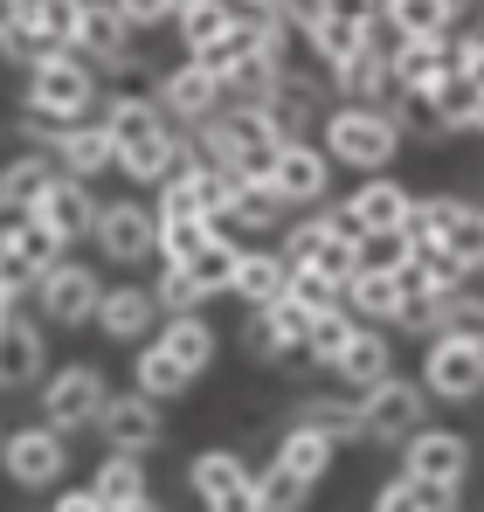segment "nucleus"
<instances>
[{
    "label": "nucleus",
    "mask_w": 484,
    "mask_h": 512,
    "mask_svg": "<svg viewBox=\"0 0 484 512\" xmlns=\"http://www.w3.org/2000/svg\"><path fill=\"white\" fill-rule=\"evenodd\" d=\"M429 326H436V333H464V340H484V284H464L457 298H443V305L429 312Z\"/></svg>",
    "instance_id": "58836bf2"
},
{
    "label": "nucleus",
    "mask_w": 484,
    "mask_h": 512,
    "mask_svg": "<svg viewBox=\"0 0 484 512\" xmlns=\"http://www.w3.org/2000/svg\"><path fill=\"white\" fill-rule=\"evenodd\" d=\"M339 208L353 215V229H360V236H402V229H408V208H415V194H408L402 180L374 173V180H360V187H353Z\"/></svg>",
    "instance_id": "dca6fc26"
},
{
    "label": "nucleus",
    "mask_w": 484,
    "mask_h": 512,
    "mask_svg": "<svg viewBox=\"0 0 484 512\" xmlns=\"http://www.w3.org/2000/svg\"><path fill=\"white\" fill-rule=\"evenodd\" d=\"M49 180H56V160H49V153H21V160H7V167H0V222L35 215V201L49 194Z\"/></svg>",
    "instance_id": "393cba45"
},
{
    "label": "nucleus",
    "mask_w": 484,
    "mask_h": 512,
    "mask_svg": "<svg viewBox=\"0 0 484 512\" xmlns=\"http://www.w3.org/2000/svg\"><path fill=\"white\" fill-rule=\"evenodd\" d=\"M104 97H97V70L70 56V49H56V56H42L35 70H28V118H42V125H56V132H70V125H90V111H97Z\"/></svg>",
    "instance_id": "f257e3e1"
},
{
    "label": "nucleus",
    "mask_w": 484,
    "mask_h": 512,
    "mask_svg": "<svg viewBox=\"0 0 484 512\" xmlns=\"http://www.w3.org/2000/svg\"><path fill=\"white\" fill-rule=\"evenodd\" d=\"M132 381H139L132 395H146V402H160V409H166V402H180V395L194 388V374H187V367H180V360H173L160 340L139 346V367H132Z\"/></svg>",
    "instance_id": "c85d7f7f"
},
{
    "label": "nucleus",
    "mask_w": 484,
    "mask_h": 512,
    "mask_svg": "<svg viewBox=\"0 0 484 512\" xmlns=\"http://www.w3.org/2000/svg\"><path fill=\"white\" fill-rule=\"evenodd\" d=\"M97 250L111 263H146L160 250V215L146 201H104L97 208Z\"/></svg>",
    "instance_id": "9b49d317"
},
{
    "label": "nucleus",
    "mask_w": 484,
    "mask_h": 512,
    "mask_svg": "<svg viewBox=\"0 0 484 512\" xmlns=\"http://www.w3.org/2000/svg\"><path fill=\"white\" fill-rule=\"evenodd\" d=\"M388 374H395V346H388V333H381V326H360L353 346L339 353V381H353V395H367V388L388 381Z\"/></svg>",
    "instance_id": "a878e982"
},
{
    "label": "nucleus",
    "mask_w": 484,
    "mask_h": 512,
    "mask_svg": "<svg viewBox=\"0 0 484 512\" xmlns=\"http://www.w3.org/2000/svg\"><path fill=\"white\" fill-rule=\"evenodd\" d=\"M464 77V56H457V35L450 42H402L395 49V97H436L443 84Z\"/></svg>",
    "instance_id": "2eb2a0df"
},
{
    "label": "nucleus",
    "mask_w": 484,
    "mask_h": 512,
    "mask_svg": "<svg viewBox=\"0 0 484 512\" xmlns=\"http://www.w3.org/2000/svg\"><path fill=\"white\" fill-rule=\"evenodd\" d=\"M132 512H166V506H160V499H146V506H132Z\"/></svg>",
    "instance_id": "5fc2aeb1"
},
{
    "label": "nucleus",
    "mask_w": 484,
    "mask_h": 512,
    "mask_svg": "<svg viewBox=\"0 0 484 512\" xmlns=\"http://www.w3.org/2000/svg\"><path fill=\"white\" fill-rule=\"evenodd\" d=\"M208 512H263V499H256V478H249V485H236V492H222V499H208Z\"/></svg>",
    "instance_id": "3c124183"
},
{
    "label": "nucleus",
    "mask_w": 484,
    "mask_h": 512,
    "mask_svg": "<svg viewBox=\"0 0 484 512\" xmlns=\"http://www.w3.org/2000/svg\"><path fill=\"white\" fill-rule=\"evenodd\" d=\"M291 263H284V250H242V270H236V298L249 305V312H270V305H284L291 298Z\"/></svg>",
    "instance_id": "412c9836"
},
{
    "label": "nucleus",
    "mask_w": 484,
    "mask_h": 512,
    "mask_svg": "<svg viewBox=\"0 0 484 512\" xmlns=\"http://www.w3.org/2000/svg\"><path fill=\"white\" fill-rule=\"evenodd\" d=\"M229 222H242V229H277V222H284V201H277L270 187L242 180V187H236V215H229Z\"/></svg>",
    "instance_id": "37998d69"
},
{
    "label": "nucleus",
    "mask_w": 484,
    "mask_h": 512,
    "mask_svg": "<svg viewBox=\"0 0 484 512\" xmlns=\"http://www.w3.org/2000/svg\"><path fill=\"white\" fill-rule=\"evenodd\" d=\"M332 457H339V443H332L325 429H312V423H291V429H284V443H277V464L298 471L312 492H319V478L332 471Z\"/></svg>",
    "instance_id": "bb28decb"
},
{
    "label": "nucleus",
    "mask_w": 484,
    "mask_h": 512,
    "mask_svg": "<svg viewBox=\"0 0 484 512\" xmlns=\"http://www.w3.org/2000/svg\"><path fill=\"white\" fill-rule=\"evenodd\" d=\"M422 388H429L436 402H478L484 395V340L436 333L429 353H422Z\"/></svg>",
    "instance_id": "0eeeda50"
},
{
    "label": "nucleus",
    "mask_w": 484,
    "mask_h": 512,
    "mask_svg": "<svg viewBox=\"0 0 484 512\" xmlns=\"http://www.w3.org/2000/svg\"><path fill=\"white\" fill-rule=\"evenodd\" d=\"M187 270L201 277V291H208V298H215V291H236V270H242V243H236V236H222V229H215V236H208V250L194 256Z\"/></svg>",
    "instance_id": "c9c22d12"
},
{
    "label": "nucleus",
    "mask_w": 484,
    "mask_h": 512,
    "mask_svg": "<svg viewBox=\"0 0 484 512\" xmlns=\"http://www.w3.org/2000/svg\"><path fill=\"white\" fill-rule=\"evenodd\" d=\"M346 312H353L360 326H402V284L381 277V270H360V277L346 284Z\"/></svg>",
    "instance_id": "cd10ccee"
},
{
    "label": "nucleus",
    "mask_w": 484,
    "mask_h": 512,
    "mask_svg": "<svg viewBox=\"0 0 484 512\" xmlns=\"http://www.w3.org/2000/svg\"><path fill=\"white\" fill-rule=\"evenodd\" d=\"M242 353H249V360H284L291 340H284V326H277L270 312H249V326H242Z\"/></svg>",
    "instance_id": "09e8293b"
},
{
    "label": "nucleus",
    "mask_w": 484,
    "mask_h": 512,
    "mask_svg": "<svg viewBox=\"0 0 484 512\" xmlns=\"http://www.w3.org/2000/svg\"><path fill=\"white\" fill-rule=\"evenodd\" d=\"M35 298H42V319H49V326H90L97 305H104V284H97L90 263H70V256H63V263L35 284Z\"/></svg>",
    "instance_id": "1a4fd4ad"
},
{
    "label": "nucleus",
    "mask_w": 484,
    "mask_h": 512,
    "mask_svg": "<svg viewBox=\"0 0 484 512\" xmlns=\"http://www.w3.org/2000/svg\"><path fill=\"white\" fill-rule=\"evenodd\" d=\"M395 153H402V132H395V118H388V111L339 104V111L325 118V160H332V167H360L367 180H374Z\"/></svg>",
    "instance_id": "7ed1b4c3"
},
{
    "label": "nucleus",
    "mask_w": 484,
    "mask_h": 512,
    "mask_svg": "<svg viewBox=\"0 0 484 512\" xmlns=\"http://www.w3.org/2000/svg\"><path fill=\"white\" fill-rule=\"evenodd\" d=\"M90 506L97 512H132V506H146L153 499V485H146V464L139 457H104L97 471H90Z\"/></svg>",
    "instance_id": "4be33fe9"
},
{
    "label": "nucleus",
    "mask_w": 484,
    "mask_h": 512,
    "mask_svg": "<svg viewBox=\"0 0 484 512\" xmlns=\"http://www.w3.org/2000/svg\"><path fill=\"white\" fill-rule=\"evenodd\" d=\"M284 263L305 270V277H332V284H353L360 277V229L346 208H319L305 222H291L284 236Z\"/></svg>",
    "instance_id": "f03ea898"
},
{
    "label": "nucleus",
    "mask_w": 484,
    "mask_h": 512,
    "mask_svg": "<svg viewBox=\"0 0 484 512\" xmlns=\"http://www.w3.org/2000/svg\"><path fill=\"white\" fill-rule=\"evenodd\" d=\"M97 125H104V139L118 146V160L139 153V146H153L160 132H173L166 111H160V97H146V90H111V97L97 104Z\"/></svg>",
    "instance_id": "f8f14e48"
},
{
    "label": "nucleus",
    "mask_w": 484,
    "mask_h": 512,
    "mask_svg": "<svg viewBox=\"0 0 484 512\" xmlns=\"http://www.w3.org/2000/svg\"><path fill=\"white\" fill-rule=\"evenodd\" d=\"M153 312H160V298H153V291H139V284H125V291H104L97 326H104L111 340H139V333L153 326Z\"/></svg>",
    "instance_id": "7c9ffc66"
},
{
    "label": "nucleus",
    "mask_w": 484,
    "mask_h": 512,
    "mask_svg": "<svg viewBox=\"0 0 484 512\" xmlns=\"http://www.w3.org/2000/svg\"><path fill=\"white\" fill-rule=\"evenodd\" d=\"M478 35H484V21H478Z\"/></svg>",
    "instance_id": "4d7b16f0"
},
{
    "label": "nucleus",
    "mask_w": 484,
    "mask_h": 512,
    "mask_svg": "<svg viewBox=\"0 0 484 512\" xmlns=\"http://www.w3.org/2000/svg\"><path fill=\"white\" fill-rule=\"evenodd\" d=\"M464 14L450 7V0H395L388 7V28H395V42H450V28H457Z\"/></svg>",
    "instance_id": "c756f323"
},
{
    "label": "nucleus",
    "mask_w": 484,
    "mask_h": 512,
    "mask_svg": "<svg viewBox=\"0 0 484 512\" xmlns=\"http://www.w3.org/2000/svg\"><path fill=\"white\" fill-rule=\"evenodd\" d=\"M160 346L187 367V374H208L215 367V326L201 319V312H187V319H166L160 326Z\"/></svg>",
    "instance_id": "2f4dec72"
},
{
    "label": "nucleus",
    "mask_w": 484,
    "mask_h": 512,
    "mask_svg": "<svg viewBox=\"0 0 484 512\" xmlns=\"http://www.w3.org/2000/svg\"><path fill=\"white\" fill-rule=\"evenodd\" d=\"M298 423L325 429L332 443H367V429H360V395H305V402H298Z\"/></svg>",
    "instance_id": "473e14b6"
},
{
    "label": "nucleus",
    "mask_w": 484,
    "mask_h": 512,
    "mask_svg": "<svg viewBox=\"0 0 484 512\" xmlns=\"http://www.w3.org/2000/svg\"><path fill=\"white\" fill-rule=\"evenodd\" d=\"M56 263H63V243H56L35 215L0 222V277H7V284H21V291H28V284H42Z\"/></svg>",
    "instance_id": "9d476101"
},
{
    "label": "nucleus",
    "mask_w": 484,
    "mask_h": 512,
    "mask_svg": "<svg viewBox=\"0 0 484 512\" xmlns=\"http://www.w3.org/2000/svg\"><path fill=\"white\" fill-rule=\"evenodd\" d=\"M339 90H346V104H360V111H388L395 104V56H381V49H360L346 70H332Z\"/></svg>",
    "instance_id": "b1692460"
},
{
    "label": "nucleus",
    "mask_w": 484,
    "mask_h": 512,
    "mask_svg": "<svg viewBox=\"0 0 484 512\" xmlns=\"http://www.w3.org/2000/svg\"><path fill=\"white\" fill-rule=\"evenodd\" d=\"M353 333H360V319L339 305V312H325V319H312V340H305V353L319 360V367H339V353L353 346Z\"/></svg>",
    "instance_id": "79ce46f5"
},
{
    "label": "nucleus",
    "mask_w": 484,
    "mask_h": 512,
    "mask_svg": "<svg viewBox=\"0 0 484 512\" xmlns=\"http://www.w3.org/2000/svg\"><path fill=\"white\" fill-rule=\"evenodd\" d=\"M312 111H319V90L305 84V77H291V70H284L277 97H270L256 118L270 125V139H277V146H305V125H312Z\"/></svg>",
    "instance_id": "5701e85b"
},
{
    "label": "nucleus",
    "mask_w": 484,
    "mask_h": 512,
    "mask_svg": "<svg viewBox=\"0 0 484 512\" xmlns=\"http://www.w3.org/2000/svg\"><path fill=\"white\" fill-rule=\"evenodd\" d=\"M153 97H160L166 118H180V125H194V132H201L208 118H222V111H229V90L215 84V77H208V70H201L194 56H187L180 70H166Z\"/></svg>",
    "instance_id": "4468645a"
},
{
    "label": "nucleus",
    "mask_w": 484,
    "mask_h": 512,
    "mask_svg": "<svg viewBox=\"0 0 484 512\" xmlns=\"http://www.w3.org/2000/svg\"><path fill=\"white\" fill-rule=\"evenodd\" d=\"M35 222L56 236V243H83V236H97V201H90V187L83 180H49V194L35 201Z\"/></svg>",
    "instance_id": "6ab92c4d"
},
{
    "label": "nucleus",
    "mask_w": 484,
    "mask_h": 512,
    "mask_svg": "<svg viewBox=\"0 0 484 512\" xmlns=\"http://www.w3.org/2000/svg\"><path fill=\"white\" fill-rule=\"evenodd\" d=\"M111 409V388H104V374L97 367H56L49 381H42V423L63 429V436H77V429H97V416Z\"/></svg>",
    "instance_id": "39448f33"
},
{
    "label": "nucleus",
    "mask_w": 484,
    "mask_h": 512,
    "mask_svg": "<svg viewBox=\"0 0 484 512\" xmlns=\"http://www.w3.org/2000/svg\"><path fill=\"white\" fill-rule=\"evenodd\" d=\"M256 499H263V512H305V506H312V485L270 457V464H263V478H256Z\"/></svg>",
    "instance_id": "a19ab883"
},
{
    "label": "nucleus",
    "mask_w": 484,
    "mask_h": 512,
    "mask_svg": "<svg viewBox=\"0 0 484 512\" xmlns=\"http://www.w3.org/2000/svg\"><path fill=\"white\" fill-rule=\"evenodd\" d=\"M374 512H457V492H436V485H415V478H388V485H374Z\"/></svg>",
    "instance_id": "e433bc0d"
},
{
    "label": "nucleus",
    "mask_w": 484,
    "mask_h": 512,
    "mask_svg": "<svg viewBox=\"0 0 484 512\" xmlns=\"http://www.w3.org/2000/svg\"><path fill=\"white\" fill-rule=\"evenodd\" d=\"M173 28H180V42L194 49V56H208L229 28H236V7H215V0H194V7H180L173 14Z\"/></svg>",
    "instance_id": "f704fd0d"
},
{
    "label": "nucleus",
    "mask_w": 484,
    "mask_h": 512,
    "mask_svg": "<svg viewBox=\"0 0 484 512\" xmlns=\"http://www.w3.org/2000/svg\"><path fill=\"white\" fill-rule=\"evenodd\" d=\"M70 56L97 63V70H132V28L118 7H77V35H70Z\"/></svg>",
    "instance_id": "f3484780"
},
{
    "label": "nucleus",
    "mask_w": 484,
    "mask_h": 512,
    "mask_svg": "<svg viewBox=\"0 0 484 512\" xmlns=\"http://www.w3.org/2000/svg\"><path fill=\"white\" fill-rule=\"evenodd\" d=\"M402 478L415 485H436V492H457L464 478H471V443H464V429H415L402 443Z\"/></svg>",
    "instance_id": "6e6552de"
},
{
    "label": "nucleus",
    "mask_w": 484,
    "mask_h": 512,
    "mask_svg": "<svg viewBox=\"0 0 484 512\" xmlns=\"http://www.w3.org/2000/svg\"><path fill=\"white\" fill-rule=\"evenodd\" d=\"M388 118H395V132H402V139H450V118H443V104H436V97H395V104H388Z\"/></svg>",
    "instance_id": "ea45409f"
},
{
    "label": "nucleus",
    "mask_w": 484,
    "mask_h": 512,
    "mask_svg": "<svg viewBox=\"0 0 484 512\" xmlns=\"http://www.w3.org/2000/svg\"><path fill=\"white\" fill-rule=\"evenodd\" d=\"M256 471L242 464L236 450H201L194 464H187V485H194V499L208 506V499H222V492H236V485H249Z\"/></svg>",
    "instance_id": "72a5a7b5"
},
{
    "label": "nucleus",
    "mask_w": 484,
    "mask_h": 512,
    "mask_svg": "<svg viewBox=\"0 0 484 512\" xmlns=\"http://www.w3.org/2000/svg\"><path fill=\"white\" fill-rule=\"evenodd\" d=\"M429 416V388L422 381H402V374H388V381H374L367 395H360V429H367V443H408L415 429Z\"/></svg>",
    "instance_id": "423d86ee"
},
{
    "label": "nucleus",
    "mask_w": 484,
    "mask_h": 512,
    "mask_svg": "<svg viewBox=\"0 0 484 512\" xmlns=\"http://www.w3.org/2000/svg\"><path fill=\"white\" fill-rule=\"evenodd\" d=\"M97 436L111 443V457H139V464H146V450L166 443L160 402H146V395H111V409L97 416Z\"/></svg>",
    "instance_id": "ddd939ff"
},
{
    "label": "nucleus",
    "mask_w": 484,
    "mask_h": 512,
    "mask_svg": "<svg viewBox=\"0 0 484 512\" xmlns=\"http://www.w3.org/2000/svg\"><path fill=\"white\" fill-rule=\"evenodd\" d=\"M208 222H160V256L166 263H194V256L208 250Z\"/></svg>",
    "instance_id": "a18cd8bd"
},
{
    "label": "nucleus",
    "mask_w": 484,
    "mask_h": 512,
    "mask_svg": "<svg viewBox=\"0 0 484 512\" xmlns=\"http://www.w3.org/2000/svg\"><path fill=\"white\" fill-rule=\"evenodd\" d=\"M408 256H415V243H408V236H360V270L395 277V270H408Z\"/></svg>",
    "instance_id": "49530a36"
},
{
    "label": "nucleus",
    "mask_w": 484,
    "mask_h": 512,
    "mask_svg": "<svg viewBox=\"0 0 484 512\" xmlns=\"http://www.w3.org/2000/svg\"><path fill=\"white\" fill-rule=\"evenodd\" d=\"M443 250L457 256V263H464L471 277L484 270V208H478V201H471V208H464V222H457V229L443 236Z\"/></svg>",
    "instance_id": "c03bdc74"
},
{
    "label": "nucleus",
    "mask_w": 484,
    "mask_h": 512,
    "mask_svg": "<svg viewBox=\"0 0 484 512\" xmlns=\"http://www.w3.org/2000/svg\"><path fill=\"white\" fill-rule=\"evenodd\" d=\"M49 512H97V506H90V492H63V499H56Z\"/></svg>",
    "instance_id": "864d4df0"
},
{
    "label": "nucleus",
    "mask_w": 484,
    "mask_h": 512,
    "mask_svg": "<svg viewBox=\"0 0 484 512\" xmlns=\"http://www.w3.org/2000/svg\"><path fill=\"white\" fill-rule=\"evenodd\" d=\"M118 14H125V28H132V35H139V28H166V21H173V14H180V7H160V0H153V7H146V0H125V7H118Z\"/></svg>",
    "instance_id": "8fccbe9b"
},
{
    "label": "nucleus",
    "mask_w": 484,
    "mask_h": 512,
    "mask_svg": "<svg viewBox=\"0 0 484 512\" xmlns=\"http://www.w3.org/2000/svg\"><path fill=\"white\" fill-rule=\"evenodd\" d=\"M153 298H160L166 319H187V312H201V305H208V291H201V277H194L187 263H166L160 277H153Z\"/></svg>",
    "instance_id": "4c0bfd02"
},
{
    "label": "nucleus",
    "mask_w": 484,
    "mask_h": 512,
    "mask_svg": "<svg viewBox=\"0 0 484 512\" xmlns=\"http://www.w3.org/2000/svg\"><path fill=\"white\" fill-rule=\"evenodd\" d=\"M0 471L21 485V492H56L70 478V436L49 423L35 429H7V450H0Z\"/></svg>",
    "instance_id": "20e7f679"
},
{
    "label": "nucleus",
    "mask_w": 484,
    "mask_h": 512,
    "mask_svg": "<svg viewBox=\"0 0 484 512\" xmlns=\"http://www.w3.org/2000/svg\"><path fill=\"white\" fill-rule=\"evenodd\" d=\"M270 194H277L284 208H325V194H332V160H325L319 146H284L277 167H270Z\"/></svg>",
    "instance_id": "a211bd4d"
},
{
    "label": "nucleus",
    "mask_w": 484,
    "mask_h": 512,
    "mask_svg": "<svg viewBox=\"0 0 484 512\" xmlns=\"http://www.w3.org/2000/svg\"><path fill=\"white\" fill-rule=\"evenodd\" d=\"M14 312H21V284H7V277H0V326H7Z\"/></svg>",
    "instance_id": "603ef678"
},
{
    "label": "nucleus",
    "mask_w": 484,
    "mask_h": 512,
    "mask_svg": "<svg viewBox=\"0 0 484 512\" xmlns=\"http://www.w3.org/2000/svg\"><path fill=\"white\" fill-rule=\"evenodd\" d=\"M42 367H49L42 326H35L28 312H14V319L0 326V388H7V395H14V388H35V381H42Z\"/></svg>",
    "instance_id": "aec40b11"
},
{
    "label": "nucleus",
    "mask_w": 484,
    "mask_h": 512,
    "mask_svg": "<svg viewBox=\"0 0 484 512\" xmlns=\"http://www.w3.org/2000/svg\"><path fill=\"white\" fill-rule=\"evenodd\" d=\"M291 305H305L312 319H325V312L346 305V284H332V277H305V270H298V277H291Z\"/></svg>",
    "instance_id": "de8ad7c7"
},
{
    "label": "nucleus",
    "mask_w": 484,
    "mask_h": 512,
    "mask_svg": "<svg viewBox=\"0 0 484 512\" xmlns=\"http://www.w3.org/2000/svg\"><path fill=\"white\" fill-rule=\"evenodd\" d=\"M0 450H7V429H0Z\"/></svg>",
    "instance_id": "6e6d98bb"
}]
</instances>
